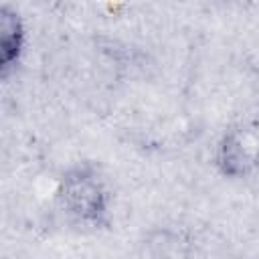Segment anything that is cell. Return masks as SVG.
Wrapping results in <instances>:
<instances>
[{
	"mask_svg": "<svg viewBox=\"0 0 259 259\" xmlns=\"http://www.w3.org/2000/svg\"><path fill=\"white\" fill-rule=\"evenodd\" d=\"M55 202L63 217L77 227L107 229L111 225L113 194L95 162L85 160L65 168L57 180Z\"/></svg>",
	"mask_w": 259,
	"mask_h": 259,
	"instance_id": "obj_1",
	"label": "cell"
},
{
	"mask_svg": "<svg viewBox=\"0 0 259 259\" xmlns=\"http://www.w3.org/2000/svg\"><path fill=\"white\" fill-rule=\"evenodd\" d=\"M214 166L229 180H245L259 170V125L235 123L223 132L214 150Z\"/></svg>",
	"mask_w": 259,
	"mask_h": 259,
	"instance_id": "obj_2",
	"label": "cell"
},
{
	"mask_svg": "<svg viewBox=\"0 0 259 259\" xmlns=\"http://www.w3.org/2000/svg\"><path fill=\"white\" fill-rule=\"evenodd\" d=\"M26 49V26L22 16L10 8H0V73L6 79L20 63Z\"/></svg>",
	"mask_w": 259,
	"mask_h": 259,
	"instance_id": "obj_3",
	"label": "cell"
}]
</instances>
